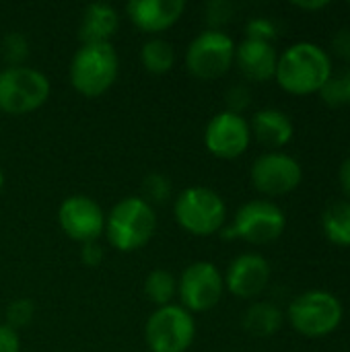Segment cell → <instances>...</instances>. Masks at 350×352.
<instances>
[{
    "label": "cell",
    "instance_id": "7402d4cb",
    "mask_svg": "<svg viewBox=\"0 0 350 352\" xmlns=\"http://www.w3.org/2000/svg\"><path fill=\"white\" fill-rule=\"evenodd\" d=\"M144 295L157 307L171 305L177 297V278L167 270H153L144 280Z\"/></svg>",
    "mask_w": 350,
    "mask_h": 352
},
{
    "label": "cell",
    "instance_id": "4dcf8cb0",
    "mask_svg": "<svg viewBox=\"0 0 350 352\" xmlns=\"http://www.w3.org/2000/svg\"><path fill=\"white\" fill-rule=\"evenodd\" d=\"M332 50L338 58L350 62V29H340L332 39Z\"/></svg>",
    "mask_w": 350,
    "mask_h": 352
},
{
    "label": "cell",
    "instance_id": "30bf717a",
    "mask_svg": "<svg viewBox=\"0 0 350 352\" xmlns=\"http://www.w3.org/2000/svg\"><path fill=\"white\" fill-rule=\"evenodd\" d=\"M231 227L235 231V237L254 245H266L276 241L285 233L287 217L278 204L260 198L239 206Z\"/></svg>",
    "mask_w": 350,
    "mask_h": 352
},
{
    "label": "cell",
    "instance_id": "52a82bcc",
    "mask_svg": "<svg viewBox=\"0 0 350 352\" xmlns=\"http://www.w3.org/2000/svg\"><path fill=\"white\" fill-rule=\"evenodd\" d=\"M196 338L194 316L177 303L157 307L144 324L151 352H186Z\"/></svg>",
    "mask_w": 350,
    "mask_h": 352
},
{
    "label": "cell",
    "instance_id": "3957f363",
    "mask_svg": "<svg viewBox=\"0 0 350 352\" xmlns=\"http://www.w3.org/2000/svg\"><path fill=\"white\" fill-rule=\"evenodd\" d=\"M118 74L120 58L113 43H80L68 68L74 91L89 99L107 93Z\"/></svg>",
    "mask_w": 350,
    "mask_h": 352
},
{
    "label": "cell",
    "instance_id": "44dd1931",
    "mask_svg": "<svg viewBox=\"0 0 350 352\" xmlns=\"http://www.w3.org/2000/svg\"><path fill=\"white\" fill-rule=\"evenodd\" d=\"M140 62L151 74H167L175 66V50L173 43L163 37H151L142 43Z\"/></svg>",
    "mask_w": 350,
    "mask_h": 352
},
{
    "label": "cell",
    "instance_id": "2e32d148",
    "mask_svg": "<svg viewBox=\"0 0 350 352\" xmlns=\"http://www.w3.org/2000/svg\"><path fill=\"white\" fill-rule=\"evenodd\" d=\"M235 64L248 80L266 82L276 74L278 54L272 43L243 39L235 47Z\"/></svg>",
    "mask_w": 350,
    "mask_h": 352
},
{
    "label": "cell",
    "instance_id": "4fadbf2b",
    "mask_svg": "<svg viewBox=\"0 0 350 352\" xmlns=\"http://www.w3.org/2000/svg\"><path fill=\"white\" fill-rule=\"evenodd\" d=\"M252 142L250 122L233 111H219L204 128V146L219 159L241 157Z\"/></svg>",
    "mask_w": 350,
    "mask_h": 352
},
{
    "label": "cell",
    "instance_id": "4316f807",
    "mask_svg": "<svg viewBox=\"0 0 350 352\" xmlns=\"http://www.w3.org/2000/svg\"><path fill=\"white\" fill-rule=\"evenodd\" d=\"M276 37V25L268 16H254L245 25V39H256V41H266L272 43Z\"/></svg>",
    "mask_w": 350,
    "mask_h": 352
},
{
    "label": "cell",
    "instance_id": "d4e9b609",
    "mask_svg": "<svg viewBox=\"0 0 350 352\" xmlns=\"http://www.w3.org/2000/svg\"><path fill=\"white\" fill-rule=\"evenodd\" d=\"M171 198V182L163 173H149L142 179V200L153 204H163Z\"/></svg>",
    "mask_w": 350,
    "mask_h": 352
},
{
    "label": "cell",
    "instance_id": "e0dca14e",
    "mask_svg": "<svg viewBox=\"0 0 350 352\" xmlns=\"http://www.w3.org/2000/svg\"><path fill=\"white\" fill-rule=\"evenodd\" d=\"M250 130H252V136L268 148L287 146L295 134V126L291 118L285 111L274 109V107L256 111L250 122Z\"/></svg>",
    "mask_w": 350,
    "mask_h": 352
},
{
    "label": "cell",
    "instance_id": "83f0119b",
    "mask_svg": "<svg viewBox=\"0 0 350 352\" xmlns=\"http://www.w3.org/2000/svg\"><path fill=\"white\" fill-rule=\"evenodd\" d=\"M225 101H227V111H233V113L241 116L252 103V91L245 85H233V87L227 89Z\"/></svg>",
    "mask_w": 350,
    "mask_h": 352
},
{
    "label": "cell",
    "instance_id": "ac0fdd59",
    "mask_svg": "<svg viewBox=\"0 0 350 352\" xmlns=\"http://www.w3.org/2000/svg\"><path fill=\"white\" fill-rule=\"evenodd\" d=\"M120 27L118 10L107 2H93L83 10L78 37L83 43H111Z\"/></svg>",
    "mask_w": 350,
    "mask_h": 352
},
{
    "label": "cell",
    "instance_id": "277c9868",
    "mask_svg": "<svg viewBox=\"0 0 350 352\" xmlns=\"http://www.w3.org/2000/svg\"><path fill=\"white\" fill-rule=\"evenodd\" d=\"M173 217L190 235L210 237L225 227L227 204L212 188L192 186L177 194L173 202Z\"/></svg>",
    "mask_w": 350,
    "mask_h": 352
},
{
    "label": "cell",
    "instance_id": "836d02e7",
    "mask_svg": "<svg viewBox=\"0 0 350 352\" xmlns=\"http://www.w3.org/2000/svg\"><path fill=\"white\" fill-rule=\"evenodd\" d=\"M295 6L301 8V10H320V8H326L328 2L326 0H320V2H295Z\"/></svg>",
    "mask_w": 350,
    "mask_h": 352
},
{
    "label": "cell",
    "instance_id": "5bb4252c",
    "mask_svg": "<svg viewBox=\"0 0 350 352\" xmlns=\"http://www.w3.org/2000/svg\"><path fill=\"white\" fill-rule=\"evenodd\" d=\"M270 264L260 254H241L237 256L229 268L225 278V289L237 299H254L264 293L270 283Z\"/></svg>",
    "mask_w": 350,
    "mask_h": 352
},
{
    "label": "cell",
    "instance_id": "e575fe53",
    "mask_svg": "<svg viewBox=\"0 0 350 352\" xmlns=\"http://www.w3.org/2000/svg\"><path fill=\"white\" fill-rule=\"evenodd\" d=\"M2 188H4V173H2V169H0V192H2Z\"/></svg>",
    "mask_w": 350,
    "mask_h": 352
},
{
    "label": "cell",
    "instance_id": "1f68e13d",
    "mask_svg": "<svg viewBox=\"0 0 350 352\" xmlns=\"http://www.w3.org/2000/svg\"><path fill=\"white\" fill-rule=\"evenodd\" d=\"M80 260H83L87 266H97V264H101V260H103V250L97 245V241L85 243V245L80 248Z\"/></svg>",
    "mask_w": 350,
    "mask_h": 352
},
{
    "label": "cell",
    "instance_id": "ffe728a7",
    "mask_svg": "<svg viewBox=\"0 0 350 352\" xmlns=\"http://www.w3.org/2000/svg\"><path fill=\"white\" fill-rule=\"evenodd\" d=\"M322 229L330 243L338 248H350V202H332L322 214Z\"/></svg>",
    "mask_w": 350,
    "mask_h": 352
},
{
    "label": "cell",
    "instance_id": "9a60e30c",
    "mask_svg": "<svg viewBox=\"0 0 350 352\" xmlns=\"http://www.w3.org/2000/svg\"><path fill=\"white\" fill-rule=\"evenodd\" d=\"M184 0H130L126 4L128 19L144 33H163L171 29L184 14Z\"/></svg>",
    "mask_w": 350,
    "mask_h": 352
},
{
    "label": "cell",
    "instance_id": "f1b7e54d",
    "mask_svg": "<svg viewBox=\"0 0 350 352\" xmlns=\"http://www.w3.org/2000/svg\"><path fill=\"white\" fill-rule=\"evenodd\" d=\"M233 16V4L225 0H212L206 4V19L210 23V29H221L229 19Z\"/></svg>",
    "mask_w": 350,
    "mask_h": 352
},
{
    "label": "cell",
    "instance_id": "9c48e42d",
    "mask_svg": "<svg viewBox=\"0 0 350 352\" xmlns=\"http://www.w3.org/2000/svg\"><path fill=\"white\" fill-rule=\"evenodd\" d=\"M225 293L221 270L206 260L192 262L177 278V299L190 314H204L219 305Z\"/></svg>",
    "mask_w": 350,
    "mask_h": 352
},
{
    "label": "cell",
    "instance_id": "f546056e",
    "mask_svg": "<svg viewBox=\"0 0 350 352\" xmlns=\"http://www.w3.org/2000/svg\"><path fill=\"white\" fill-rule=\"evenodd\" d=\"M0 352H21V338L19 332L0 324Z\"/></svg>",
    "mask_w": 350,
    "mask_h": 352
},
{
    "label": "cell",
    "instance_id": "ba28073f",
    "mask_svg": "<svg viewBox=\"0 0 350 352\" xmlns=\"http://www.w3.org/2000/svg\"><path fill=\"white\" fill-rule=\"evenodd\" d=\"M235 47L237 43L223 29H206L190 41L186 66L190 74L200 80L221 78L235 62Z\"/></svg>",
    "mask_w": 350,
    "mask_h": 352
},
{
    "label": "cell",
    "instance_id": "d6986e66",
    "mask_svg": "<svg viewBox=\"0 0 350 352\" xmlns=\"http://www.w3.org/2000/svg\"><path fill=\"white\" fill-rule=\"evenodd\" d=\"M283 326V311L268 301H258L250 305L243 314V328L252 336L268 338L274 336Z\"/></svg>",
    "mask_w": 350,
    "mask_h": 352
},
{
    "label": "cell",
    "instance_id": "d6a6232c",
    "mask_svg": "<svg viewBox=\"0 0 350 352\" xmlns=\"http://www.w3.org/2000/svg\"><path fill=\"white\" fill-rule=\"evenodd\" d=\"M338 179H340V188L342 192L347 194L350 202V157H347L340 165V171H338Z\"/></svg>",
    "mask_w": 350,
    "mask_h": 352
},
{
    "label": "cell",
    "instance_id": "7a4b0ae2",
    "mask_svg": "<svg viewBox=\"0 0 350 352\" xmlns=\"http://www.w3.org/2000/svg\"><path fill=\"white\" fill-rule=\"evenodd\" d=\"M157 231L155 208L140 196L122 198L105 214V237L118 252L130 254L144 248Z\"/></svg>",
    "mask_w": 350,
    "mask_h": 352
},
{
    "label": "cell",
    "instance_id": "6da1fadb",
    "mask_svg": "<svg viewBox=\"0 0 350 352\" xmlns=\"http://www.w3.org/2000/svg\"><path fill=\"white\" fill-rule=\"evenodd\" d=\"M332 74V60L324 47L311 41L289 45L276 64V82L291 95L320 93Z\"/></svg>",
    "mask_w": 350,
    "mask_h": 352
},
{
    "label": "cell",
    "instance_id": "8fae6325",
    "mask_svg": "<svg viewBox=\"0 0 350 352\" xmlns=\"http://www.w3.org/2000/svg\"><path fill=\"white\" fill-rule=\"evenodd\" d=\"M250 179L264 196H285L301 184L303 169L295 157L281 151H268L252 163Z\"/></svg>",
    "mask_w": 350,
    "mask_h": 352
},
{
    "label": "cell",
    "instance_id": "8992f818",
    "mask_svg": "<svg viewBox=\"0 0 350 352\" xmlns=\"http://www.w3.org/2000/svg\"><path fill=\"white\" fill-rule=\"evenodd\" d=\"M295 332L307 338H322L338 330L344 318L342 303L328 291H307L295 297L287 309Z\"/></svg>",
    "mask_w": 350,
    "mask_h": 352
},
{
    "label": "cell",
    "instance_id": "5b68a950",
    "mask_svg": "<svg viewBox=\"0 0 350 352\" xmlns=\"http://www.w3.org/2000/svg\"><path fill=\"white\" fill-rule=\"evenodd\" d=\"M50 78L31 66H6L0 70V111L6 116H27L50 99Z\"/></svg>",
    "mask_w": 350,
    "mask_h": 352
},
{
    "label": "cell",
    "instance_id": "cb8c5ba5",
    "mask_svg": "<svg viewBox=\"0 0 350 352\" xmlns=\"http://www.w3.org/2000/svg\"><path fill=\"white\" fill-rule=\"evenodd\" d=\"M0 56L6 60L8 66H25L29 58V41L23 33L10 31L2 37L0 43Z\"/></svg>",
    "mask_w": 350,
    "mask_h": 352
},
{
    "label": "cell",
    "instance_id": "7c38bea8",
    "mask_svg": "<svg viewBox=\"0 0 350 352\" xmlns=\"http://www.w3.org/2000/svg\"><path fill=\"white\" fill-rule=\"evenodd\" d=\"M58 223L64 235L80 245L93 243L105 233V212L101 204L85 194L68 196L60 204Z\"/></svg>",
    "mask_w": 350,
    "mask_h": 352
},
{
    "label": "cell",
    "instance_id": "603a6c76",
    "mask_svg": "<svg viewBox=\"0 0 350 352\" xmlns=\"http://www.w3.org/2000/svg\"><path fill=\"white\" fill-rule=\"evenodd\" d=\"M320 97L330 107H347L350 105V68L340 74H330L326 85L320 89Z\"/></svg>",
    "mask_w": 350,
    "mask_h": 352
},
{
    "label": "cell",
    "instance_id": "484cf974",
    "mask_svg": "<svg viewBox=\"0 0 350 352\" xmlns=\"http://www.w3.org/2000/svg\"><path fill=\"white\" fill-rule=\"evenodd\" d=\"M35 318V305L31 299H14L6 307V326L12 330H21L29 326Z\"/></svg>",
    "mask_w": 350,
    "mask_h": 352
}]
</instances>
